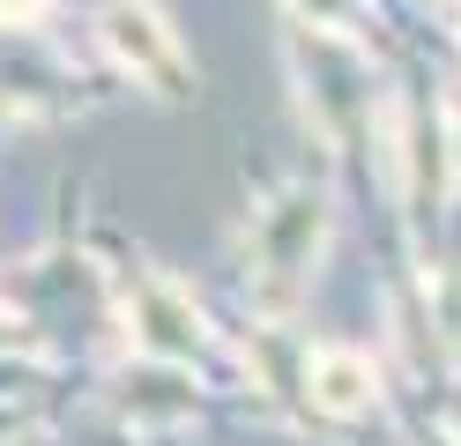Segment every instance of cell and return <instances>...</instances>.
I'll return each mask as SVG.
<instances>
[{"mask_svg": "<svg viewBox=\"0 0 461 446\" xmlns=\"http://www.w3.org/2000/svg\"><path fill=\"white\" fill-rule=\"evenodd\" d=\"M104 45H112V59H120L127 75H141V82H157V89H171V97H179L186 59H179L171 30H164L149 8H112V15H104Z\"/></svg>", "mask_w": 461, "mask_h": 446, "instance_id": "1", "label": "cell"}, {"mask_svg": "<svg viewBox=\"0 0 461 446\" xmlns=\"http://www.w3.org/2000/svg\"><path fill=\"white\" fill-rule=\"evenodd\" d=\"M305 387H312V402L328 416H357L380 395V372H372V357H357V350H321L305 365Z\"/></svg>", "mask_w": 461, "mask_h": 446, "instance_id": "2", "label": "cell"}, {"mask_svg": "<svg viewBox=\"0 0 461 446\" xmlns=\"http://www.w3.org/2000/svg\"><path fill=\"white\" fill-rule=\"evenodd\" d=\"M141 342L164 350V357H194V350H201V320H194L171 290L149 283V290H141Z\"/></svg>", "mask_w": 461, "mask_h": 446, "instance_id": "3", "label": "cell"}, {"mask_svg": "<svg viewBox=\"0 0 461 446\" xmlns=\"http://www.w3.org/2000/svg\"><path fill=\"white\" fill-rule=\"evenodd\" d=\"M312 15V30H335V23H357V0H298Z\"/></svg>", "mask_w": 461, "mask_h": 446, "instance_id": "4", "label": "cell"}]
</instances>
